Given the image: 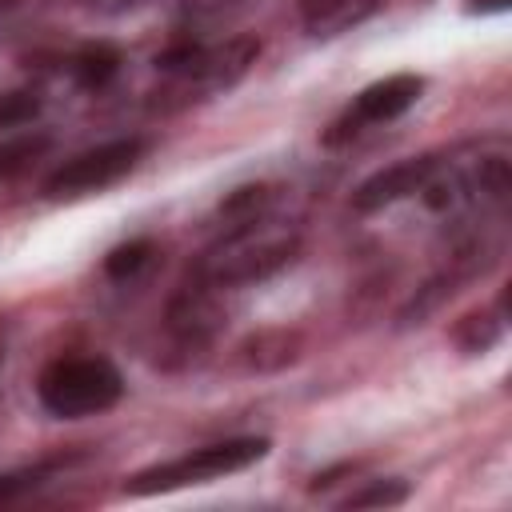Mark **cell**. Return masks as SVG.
<instances>
[{
	"label": "cell",
	"mask_w": 512,
	"mask_h": 512,
	"mask_svg": "<svg viewBox=\"0 0 512 512\" xmlns=\"http://www.w3.org/2000/svg\"><path fill=\"white\" fill-rule=\"evenodd\" d=\"M296 252H300V228L292 220H280L272 208H264L256 216L228 224L208 244V252L192 268V276L216 292L248 288V284L276 276L280 268H288L296 260Z\"/></svg>",
	"instance_id": "1"
},
{
	"label": "cell",
	"mask_w": 512,
	"mask_h": 512,
	"mask_svg": "<svg viewBox=\"0 0 512 512\" xmlns=\"http://www.w3.org/2000/svg\"><path fill=\"white\" fill-rule=\"evenodd\" d=\"M260 56L256 36H228V40H176L164 56H156L164 72V88L156 92L160 108H184L196 100H212L236 88Z\"/></svg>",
	"instance_id": "2"
},
{
	"label": "cell",
	"mask_w": 512,
	"mask_h": 512,
	"mask_svg": "<svg viewBox=\"0 0 512 512\" xmlns=\"http://www.w3.org/2000/svg\"><path fill=\"white\" fill-rule=\"evenodd\" d=\"M40 408L56 420L100 416L124 396V376L108 356H56L36 380Z\"/></svg>",
	"instance_id": "3"
},
{
	"label": "cell",
	"mask_w": 512,
	"mask_h": 512,
	"mask_svg": "<svg viewBox=\"0 0 512 512\" xmlns=\"http://www.w3.org/2000/svg\"><path fill=\"white\" fill-rule=\"evenodd\" d=\"M268 456V440L264 436H232V440H216L204 448H192L176 460L152 464L136 476L124 480V496H160V492H180V488H196V484H212L220 476L244 472L256 460Z\"/></svg>",
	"instance_id": "4"
},
{
	"label": "cell",
	"mask_w": 512,
	"mask_h": 512,
	"mask_svg": "<svg viewBox=\"0 0 512 512\" xmlns=\"http://www.w3.org/2000/svg\"><path fill=\"white\" fill-rule=\"evenodd\" d=\"M144 152H148L144 136H116V140H104L96 148H84V152L68 156L60 168H52V176L44 180V196L48 200L96 196V192L120 184L128 172H136Z\"/></svg>",
	"instance_id": "5"
},
{
	"label": "cell",
	"mask_w": 512,
	"mask_h": 512,
	"mask_svg": "<svg viewBox=\"0 0 512 512\" xmlns=\"http://www.w3.org/2000/svg\"><path fill=\"white\" fill-rule=\"evenodd\" d=\"M420 92H424V76H416V72H392V76H384V80H372V84L360 88L356 100L328 124L324 144H348V140H356V136L368 132V128H380V124L400 120L408 108H416Z\"/></svg>",
	"instance_id": "6"
},
{
	"label": "cell",
	"mask_w": 512,
	"mask_h": 512,
	"mask_svg": "<svg viewBox=\"0 0 512 512\" xmlns=\"http://www.w3.org/2000/svg\"><path fill=\"white\" fill-rule=\"evenodd\" d=\"M436 168H440V156H432V152L396 160V164L372 172V176L352 192V208H356V212H384V208H392V204H400V200H408V196H420Z\"/></svg>",
	"instance_id": "7"
},
{
	"label": "cell",
	"mask_w": 512,
	"mask_h": 512,
	"mask_svg": "<svg viewBox=\"0 0 512 512\" xmlns=\"http://www.w3.org/2000/svg\"><path fill=\"white\" fill-rule=\"evenodd\" d=\"M220 320H224V312H220L216 288H208V284L196 280V276H192V280L172 296V304H168V328H172L176 340H184V344H204V340H212L216 328H220Z\"/></svg>",
	"instance_id": "8"
},
{
	"label": "cell",
	"mask_w": 512,
	"mask_h": 512,
	"mask_svg": "<svg viewBox=\"0 0 512 512\" xmlns=\"http://www.w3.org/2000/svg\"><path fill=\"white\" fill-rule=\"evenodd\" d=\"M380 0H300V20L312 36L328 40L340 36L348 28H356L360 20H368L376 12Z\"/></svg>",
	"instance_id": "9"
},
{
	"label": "cell",
	"mask_w": 512,
	"mask_h": 512,
	"mask_svg": "<svg viewBox=\"0 0 512 512\" xmlns=\"http://www.w3.org/2000/svg\"><path fill=\"white\" fill-rule=\"evenodd\" d=\"M68 72H72V80H76L80 88L100 92V88H108V84L116 80V72H120V52H116L112 44H88V48H80V52L68 60Z\"/></svg>",
	"instance_id": "10"
},
{
	"label": "cell",
	"mask_w": 512,
	"mask_h": 512,
	"mask_svg": "<svg viewBox=\"0 0 512 512\" xmlns=\"http://www.w3.org/2000/svg\"><path fill=\"white\" fill-rule=\"evenodd\" d=\"M452 336H456L460 352H468V356H484V352L504 336V300H500L496 308H480V312L464 316V320L456 324Z\"/></svg>",
	"instance_id": "11"
},
{
	"label": "cell",
	"mask_w": 512,
	"mask_h": 512,
	"mask_svg": "<svg viewBox=\"0 0 512 512\" xmlns=\"http://www.w3.org/2000/svg\"><path fill=\"white\" fill-rule=\"evenodd\" d=\"M52 148L48 132H16L0 140V180H16Z\"/></svg>",
	"instance_id": "12"
},
{
	"label": "cell",
	"mask_w": 512,
	"mask_h": 512,
	"mask_svg": "<svg viewBox=\"0 0 512 512\" xmlns=\"http://www.w3.org/2000/svg\"><path fill=\"white\" fill-rule=\"evenodd\" d=\"M64 468H68V456H60V460H40V464H32V468H16V472H0V504L24 500V496L36 492L40 484L56 480Z\"/></svg>",
	"instance_id": "13"
},
{
	"label": "cell",
	"mask_w": 512,
	"mask_h": 512,
	"mask_svg": "<svg viewBox=\"0 0 512 512\" xmlns=\"http://www.w3.org/2000/svg\"><path fill=\"white\" fill-rule=\"evenodd\" d=\"M152 256H156V244L152 240H128V244H120V248H112L104 256V272H108V280L128 284V280H136L152 264Z\"/></svg>",
	"instance_id": "14"
},
{
	"label": "cell",
	"mask_w": 512,
	"mask_h": 512,
	"mask_svg": "<svg viewBox=\"0 0 512 512\" xmlns=\"http://www.w3.org/2000/svg\"><path fill=\"white\" fill-rule=\"evenodd\" d=\"M404 500H408L404 480H368L360 492H348L340 500V508H396Z\"/></svg>",
	"instance_id": "15"
},
{
	"label": "cell",
	"mask_w": 512,
	"mask_h": 512,
	"mask_svg": "<svg viewBox=\"0 0 512 512\" xmlns=\"http://www.w3.org/2000/svg\"><path fill=\"white\" fill-rule=\"evenodd\" d=\"M40 116V92L36 88H12L0 92V132L8 128H24Z\"/></svg>",
	"instance_id": "16"
},
{
	"label": "cell",
	"mask_w": 512,
	"mask_h": 512,
	"mask_svg": "<svg viewBox=\"0 0 512 512\" xmlns=\"http://www.w3.org/2000/svg\"><path fill=\"white\" fill-rule=\"evenodd\" d=\"M236 4H240V0H180L184 16H188L192 24H208V20H220V16H228Z\"/></svg>",
	"instance_id": "17"
},
{
	"label": "cell",
	"mask_w": 512,
	"mask_h": 512,
	"mask_svg": "<svg viewBox=\"0 0 512 512\" xmlns=\"http://www.w3.org/2000/svg\"><path fill=\"white\" fill-rule=\"evenodd\" d=\"M508 4H512V0H472L468 12H472V16H476V12L488 16V12H508Z\"/></svg>",
	"instance_id": "18"
},
{
	"label": "cell",
	"mask_w": 512,
	"mask_h": 512,
	"mask_svg": "<svg viewBox=\"0 0 512 512\" xmlns=\"http://www.w3.org/2000/svg\"><path fill=\"white\" fill-rule=\"evenodd\" d=\"M24 0H0V16H8V12H16Z\"/></svg>",
	"instance_id": "19"
}]
</instances>
